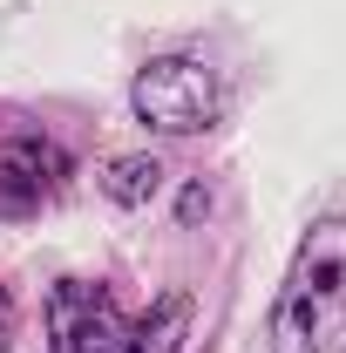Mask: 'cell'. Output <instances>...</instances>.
Returning a JSON list of instances; mask_svg holds the SVG:
<instances>
[{"label": "cell", "mask_w": 346, "mask_h": 353, "mask_svg": "<svg viewBox=\"0 0 346 353\" xmlns=\"http://www.w3.org/2000/svg\"><path fill=\"white\" fill-rule=\"evenodd\" d=\"M156 183H163V163H156V157H116L109 176H102V190H109L116 204H143V197H156Z\"/></svg>", "instance_id": "cell-6"}, {"label": "cell", "mask_w": 346, "mask_h": 353, "mask_svg": "<svg viewBox=\"0 0 346 353\" xmlns=\"http://www.w3.org/2000/svg\"><path fill=\"white\" fill-rule=\"evenodd\" d=\"M14 347V299H7V285H0V353Z\"/></svg>", "instance_id": "cell-7"}, {"label": "cell", "mask_w": 346, "mask_h": 353, "mask_svg": "<svg viewBox=\"0 0 346 353\" xmlns=\"http://www.w3.org/2000/svg\"><path fill=\"white\" fill-rule=\"evenodd\" d=\"M116 333H123V312L109 299V285L61 279L48 292V347L54 353H109Z\"/></svg>", "instance_id": "cell-3"}, {"label": "cell", "mask_w": 346, "mask_h": 353, "mask_svg": "<svg viewBox=\"0 0 346 353\" xmlns=\"http://www.w3.org/2000/svg\"><path fill=\"white\" fill-rule=\"evenodd\" d=\"M183 326H190V299L183 292H163L143 319H123V333H116L109 353H170L183 340Z\"/></svg>", "instance_id": "cell-5"}, {"label": "cell", "mask_w": 346, "mask_h": 353, "mask_svg": "<svg viewBox=\"0 0 346 353\" xmlns=\"http://www.w3.org/2000/svg\"><path fill=\"white\" fill-rule=\"evenodd\" d=\"M61 150H48V143H14L7 150V163H0V211H21V204H41V190L61 183Z\"/></svg>", "instance_id": "cell-4"}, {"label": "cell", "mask_w": 346, "mask_h": 353, "mask_svg": "<svg viewBox=\"0 0 346 353\" xmlns=\"http://www.w3.org/2000/svg\"><path fill=\"white\" fill-rule=\"evenodd\" d=\"M272 353H346V218H319L272 306Z\"/></svg>", "instance_id": "cell-1"}, {"label": "cell", "mask_w": 346, "mask_h": 353, "mask_svg": "<svg viewBox=\"0 0 346 353\" xmlns=\"http://www.w3.org/2000/svg\"><path fill=\"white\" fill-rule=\"evenodd\" d=\"M130 102H136V116H143L150 130L190 136V130H204V123L217 116V82H211L204 61H190V54H163V61H150V68L136 75Z\"/></svg>", "instance_id": "cell-2"}]
</instances>
